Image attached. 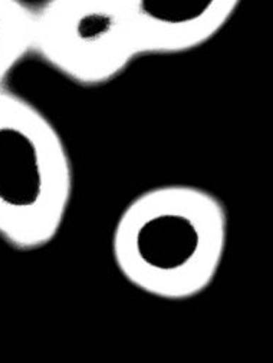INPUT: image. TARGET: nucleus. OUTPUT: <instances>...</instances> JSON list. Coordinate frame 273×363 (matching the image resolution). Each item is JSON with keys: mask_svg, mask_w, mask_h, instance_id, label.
Segmentation results:
<instances>
[{"mask_svg": "<svg viewBox=\"0 0 273 363\" xmlns=\"http://www.w3.org/2000/svg\"><path fill=\"white\" fill-rule=\"evenodd\" d=\"M228 213L213 193L166 184L135 196L113 231V257L135 289L189 300L214 281L228 246Z\"/></svg>", "mask_w": 273, "mask_h": 363, "instance_id": "1", "label": "nucleus"}, {"mask_svg": "<svg viewBox=\"0 0 273 363\" xmlns=\"http://www.w3.org/2000/svg\"><path fill=\"white\" fill-rule=\"evenodd\" d=\"M72 191V162L57 127L30 101L0 88V238L21 252L48 246Z\"/></svg>", "mask_w": 273, "mask_h": 363, "instance_id": "2", "label": "nucleus"}, {"mask_svg": "<svg viewBox=\"0 0 273 363\" xmlns=\"http://www.w3.org/2000/svg\"><path fill=\"white\" fill-rule=\"evenodd\" d=\"M35 8L33 53L78 85H105L141 57L127 0H52Z\"/></svg>", "mask_w": 273, "mask_h": 363, "instance_id": "3", "label": "nucleus"}, {"mask_svg": "<svg viewBox=\"0 0 273 363\" xmlns=\"http://www.w3.org/2000/svg\"><path fill=\"white\" fill-rule=\"evenodd\" d=\"M141 56L194 50L221 33L236 0H127Z\"/></svg>", "mask_w": 273, "mask_h": 363, "instance_id": "4", "label": "nucleus"}, {"mask_svg": "<svg viewBox=\"0 0 273 363\" xmlns=\"http://www.w3.org/2000/svg\"><path fill=\"white\" fill-rule=\"evenodd\" d=\"M36 8L18 0H0V88L35 45Z\"/></svg>", "mask_w": 273, "mask_h": 363, "instance_id": "5", "label": "nucleus"}]
</instances>
